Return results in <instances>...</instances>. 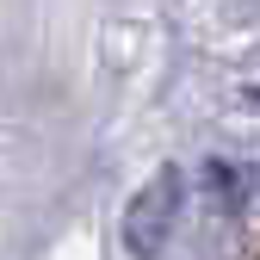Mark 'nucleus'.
<instances>
[{"label": "nucleus", "mask_w": 260, "mask_h": 260, "mask_svg": "<svg viewBox=\"0 0 260 260\" xmlns=\"http://www.w3.org/2000/svg\"><path fill=\"white\" fill-rule=\"evenodd\" d=\"M174 217H180V174L161 168L137 199H130V211H124V242H130V254L155 260L161 242H168V230H174Z\"/></svg>", "instance_id": "nucleus-1"}]
</instances>
